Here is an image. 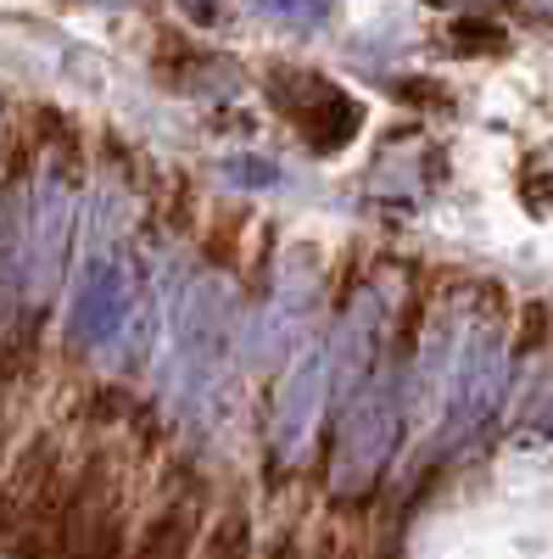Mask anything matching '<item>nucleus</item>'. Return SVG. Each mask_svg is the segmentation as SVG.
<instances>
[{
	"instance_id": "obj_7",
	"label": "nucleus",
	"mask_w": 553,
	"mask_h": 559,
	"mask_svg": "<svg viewBox=\"0 0 553 559\" xmlns=\"http://www.w3.org/2000/svg\"><path fill=\"white\" fill-rule=\"evenodd\" d=\"M268 96L280 102V112L302 129L313 152H341L347 140L363 129V107L347 96L341 84L302 73V68H274L268 73Z\"/></svg>"
},
{
	"instance_id": "obj_11",
	"label": "nucleus",
	"mask_w": 553,
	"mask_h": 559,
	"mask_svg": "<svg viewBox=\"0 0 553 559\" xmlns=\"http://www.w3.org/2000/svg\"><path fill=\"white\" fill-rule=\"evenodd\" d=\"M218 174L229 185H241V191H274L280 185V163H268V157H229L218 163Z\"/></svg>"
},
{
	"instance_id": "obj_12",
	"label": "nucleus",
	"mask_w": 553,
	"mask_h": 559,
	"mask_svg": "<svg viewBox=\"0 0 553 559\" xmlns=\"http://www.w3.org/2000/svg\"><path fill=\"white\" fill-rule=\"evenodd\" d=\"M252 7L274 23H302V28H318L330 17V0H252Z\"/></svg>"
},
{
	"instance_id": "obj_8",
	"label": "nucleus",
	"mask_w": 553,
	"mask_h": 559,
	"mask_svg": "<svg viewBox=\"0 0 553 559\" xmlns=\"http://www.w3.org/2000/svg\"><path fill=\"white\" fill-rule=\"evenodd\" d=\"M308 297H313V280H308V274H280L274 297H268V302L257 308V319H252L241 358H247V364H274L280 353H291V347L302 342Z\"/></svg>"
},
{
	"instance_id": "obj_4",
	"label": "nucleus",
	"mask_w": 553,
	"mask_h": 559,
	"mask_svg": "<svg viewBox=\"0 0 553 559\" xmlns=\"http://www.w3.org/2000/svg\"><path fill=\"white\" fill-rule=\"evenodd\" d=\"M73 236V179L68 168H39L23 185V308L45 313L62 286V258Z\"/></svg>"
},
{
	"instance_id": "obj_14",
	"label": "nucleus",
	"mask_w": 553,
	"mask_h": 559,
	"mask_svg": "<svg viewBox=\"0 0 553 559\" xmlns=\"http://www.w3.org/2000/svg\"><path fill=\"white\" fill-rule=\"evenodd\" d=\"M84 7H129V0H84Z\"/></svg>"
},
{
	"instance_id": "obj_13",
	"label": "nucleus",
	"mask_w": 553,
	"mask_h": 559,
	"mask_svg": "<svg viewBox=\"0 0 553 559\" xmlns=\"http://www.w3.org/2000/svg\"><path fill=\"white\" fill-rule=\"evenodd\" d=\"M263 559H302V543H297V537H280V543H274Z\"/></svg>"
},
{
	"instance_id": "obj_3",
	"label": "nucleus",
	"mask_w": 553,
	"mask_h": 559,
	"mask_svg": "<svg viewBox=\"0 0 553 559\" xmlns=\"http://www.w3.org/2000/svg\"><path fill=\"white\" fill-rule=\"evenodd\" d=\"M152 302L141 269H134L129 247L112 236V224L101 213L96 224V241H89L79 280H73V297H68V342L79 353H112L118 336L129 331V319Z\"/></svg>"
},
{
	"instance_id": "obj_15",
	"label": "nucleus",
	"mask_w": 553,
	"mask_h": 559,
	"mask_svg": "<svg viewBox=\"0 0 553 559\" xmlns=\"http://www.w3.org/2000/svg\"><path fill=\"white\" fill-rule=\"evenodd\" d=\"M531 7H537V12H548V17H553V0H531Z\"/></svg>"
},
{
	"instance_id": "obj_5",
	"label": "nucleus",
	"mask_w": 553,
	"mask_h": 559,
	"mask_svg": "<svg viewBox=\"0 0 553 559\" xmlns=\"http://www.w3.org/2000/svg\"><path fill=\"white\" fill-rule=\"evenodd\" d=\"M503 381H509V358H503V336L492 324H476V331L458 336L453 369H447V392H442V448H465L486 419L497 414Z\"/></svg>"
},
{
	"instance_id": "obj_2",
	"label": "nucleus",
	"mask_w": 553,
	"mask_h": 559,
	"mask_svg": "<svg viewBox=\"0 0 553 559\" xmlns=\"http://www.w3.org/2000/svg\"><path fill=\"white\" fill-rule=\"evenodd\" d=\"M408 408V369L381 364L341 397V426H336V459H330V487L341 498H363L381 481L386 459L402 431Z\"/></svg>"
},
{
	"instance_id": "obj_9",
	"label": "nucleus",
	"mask_w": 553,
	"mask_h": 559,
	"mask_svg": "<svg viewBox=\"0 0 553 559\" xmlns=\"http://www.w3.org/2000/svg\"><path fill=\"white\" fill-rule=\"evenodd\" d=\"M196 521H202V509L191 498H173L168 509H157L146 537L134 543L129 559H191V543H196Z\"/></svg>"
},
{
	"instance_id": "obj_10",
	"label": "nucleus",
	"mask_w": 553,
	"mask_h": 559,
	"mask_svg": "<svg viewBox=\"0 0 553 559\" xmlns=\"http://www.w3.org/2000/svg\"><path fill=\"white\" fill-rule=\"evenodd\" d=\"M196 559H252V521H247V509L218 515L213 532L202 537V554Z\"/></svg>"
},
{
	"instance_id": "obj_1",
	"label": "nucleus",
	"mask_w": 553,
	"mask_h": 559,
	"mask_svg": "<svg viewBox=\"0 0 553 559\" xmlns=\"http://www.w3.org/2000/svg\"><path fill=\"white\" fill-rule=\"evenodd\" d=\"M236 342V302L218 274L184 280L179 302L168 308V358H163V403L168 408H202L218 369Z\"/></svg>"
},
{
	"instance_id": "obj_6",
	"label": "nucleus",
	"mask_w": 553,
	"mask_h": 559,
	"mask_svg": "<svg viewBox=\"0 0 553 559\" xmlns=\"http://www.w3.org/2000/svg\"><path fill=\"white\" fill-rule=\"evenodd\" d=\"M330 386H336V347L325 336V342H313L308 353L291 358L280 392H274L268 442H274V459H280V464H297L302 459V448H308V437L318 426V414H325Z\"/></svg>"
}]
</instances>
